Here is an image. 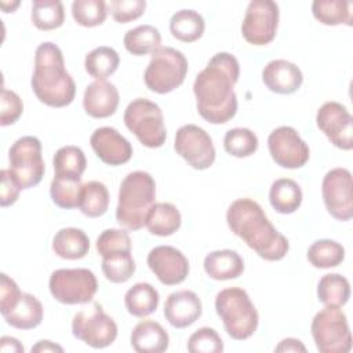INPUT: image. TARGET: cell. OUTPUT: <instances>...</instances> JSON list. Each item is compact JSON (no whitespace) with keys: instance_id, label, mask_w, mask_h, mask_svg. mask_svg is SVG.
Wrapping results in <instances>:
<instances>
[{"instance_id":"50","label":"cell","mask_w":353,"mask_h":353,"mask_svg":"<svg viewBox=\"0 0 353 353\" xmlns=\"http://www.w3.org/2000/svg\"><path fill=\"white\" fill-rule=\"evenodd\" d=\"M33 352H40V353H46V352H59L62 353L63 352V347L51 342V341H47V339H43V341H39L33 347H32V353Z\"/></svg>"},{"instance_id":"42","label":"cell","mask_w":353,"mask_h":353,"mask_svg":"<svg viewBox=\"0 0 353 353\" xmlns=\"http://www.w3.org/2000/svg\"><path fill=\"white\" fill-rule=\"evenodd\" d=\"M188 350L190 353H222L223 341L214 328L201 327L189 336Z\"/></svg>"},{"instance_id":"47","label":"cell","mask_w":353,"mask_h":353,"mask_svg":"<svg viewBox=\"0 0 353 353\" xmlns=\"http://www.w3.org/2000/svg\"><path fill=\"white\" fill-rule=\"evenodd\" d=\"M1 176V188H0V205L1 207H8L14 204L18 197L19 192L22 190L10 170H1L0 171Z\"/></svg>"},{"instance_id":"51","label":"cell","mask_w":353,"mask_h":353,"mask_svg":"<svg viewBox=\"0 0 353 353\" xmlns=\"http://www.w3.org/2000/svg\"><path fill=\"white\" fill-rule=\"evenodd\" d=\"M0 6H1V8H3V11L4 12H14L15 11V8L19 6V1H11V3H8V1H0Z\"/></svg>"},{"instance_id":"39","label":"cell","mask_w":353,"mask_h":353,"mask_svg":"<svg viewBox=\"0 0 353 353\" xmlns=\"http://www.w3.org/2000/svg\"><path fill=\"white\" fill-rule=\"evenodd\" d=\"M83 183L81 178L54 176L50 185V196L55 205L63 210L79 207Z\"/></svg>"},{"instance_id":"25","label":"cell","mask_w":353,"mask_h":353,"mask_svg":"<svg viewBox=\"0 0 353 353\" xmlns=\"http://www.w3.org/2000/svg\"><path fill=\"white\" fill-rule=\"evenodd\" d=\"M52 251L62 259H81L90 251V239L81 229L62 228L52 239Z\"/></svg>"},{"instance_id":"15","label":"cell","mask_w":353,"mask_h":353,"mask_svg":"<svg viewBox=\"0 0 353 353\" xmlns=\"http://www.w3.org/2000/svg\"><path fill=\"white\" fill-rule=\"evenodd\" d=\"M268 148L273 161L288 170L303 167L310 156L307 143L298 131L290 125L274 128L268 137Z\"/></svg>"},{"instance_id":"9","label":"cell","mask_w":353,"mask_h":353,"mask_svg":"<svg viewBox=\"0 0 353 353\" xmlns=\"http://www.w3.org/2000/svg\"><path fill=\"white\" fill-rule=\"evenodd\" d=\"M48 288L59 303L84 305L97 294L98 281L94 272L85 268L57 269L50 276Z\"/></svg>"},{"instance_id":"38","label":"cell","mask_w":353,"mask_h":353,"mask_svg":"<svg viewBox=\"0 0 353 353\" xmlns=\"http://www.w3.org/2000/svg\"><path fill=\"white\" fill-rule=\"evenodd\" d=\"M102 273L110 283H125L135 273V261L131 251H116L102 256Z\"/></svg>"},{"instance_id":"29","label":"cell","mask_w":353,"mask_h":353,"mask_svg":"<svg viewBox=\"0 0 353 353\" xmlns=\"http://www.w3.org/2000/svg\"><path fill=\"white\" fill-rule=\"evenodd\" d=\"M205 29L204 18L194 10H179L170 19L171 34L183 43L199 40Z\"/></svg>"},{"instance_id":"40","label":"cell","mask_w":353,"mask_h":353,"mask_svg":"<svg viewBox=\"0 0 353 353\" xmlns=\"http://www.w3.org/2000/svg\"><path fill=\"white\" fill-rule=\"evenodd\" d=\"M223 148L233 157H248L258 150V137L250 128L236 127L225 134Z\"/></svg>"},{"instance_id":"41","label":"cell","mask_w":353,"mask_h":353,"mask_svg":"<svg viewBox=\"0 0 353 353\" xmlns=\"http://www.w3.org/2000/svg\"><path fill=\"white\" fill-rule=\"evenodd\" d=\"M108 15V3L103 0H74L72 3L73 19L84 28L99 26Z\"/></svg>"},{"instance_id":"4","label":"cell","mask_w":353,"mask_h":353,"mask_svg":"<svg viewBox=\"0 0 353 353\" xmlns=\"http://www.w3.org/2000/svg\"><path fill=\"white\" fill-rule=\"evenodd\" d=\"M116 221L127 230L145 226L146 215L156 203V182L146 171H132L120 183Z\"/></svg>"},{"instance_id":"26","label":"cell","mask_w":353,"mask_h":353,"mask_svg":"<svg viewBox=\"0 0 353 353\" xmlns=\"http://www.w3.org/2000/svg\"><path fill=\"white\" fill-rule=\"evenodd\" d=\"M181 212L171 203H154L145 221V226L149 233L160 237L174 234L181 228Z\"/></svg>"},{"instance_id":"2","label":"cell","mask_w":353,"mask_h":353,"mask_svg":"<svg viewBox=\"0 0 353 353\" xmlns=\"http://www.w3.org/2000/svg\"><path fill=\"white\" fill-rule=\"evenodd\" d=\"M229 229L265 261L283 259L290 244L268 219L263 208L252 199L234 200L226 211Z\"/></svg>"},{"instance_id":"5","label":"cell","mask_w":353,"mask_h":353,"mask_svg":"<svg viewBox=\"0 0 353 353\" xmlns=\"http://www.w3.org/2000/svg\"><path fill=\"white\" fill-rule=\"evenodd\" d=\"M215 310L223 323L226 334L234 341L248 339L258 328V312L243 288L229 287L221 290L215 296Z\"/></svg>"},{"instance_id":"32","label":"cell","mask_w":353,"mask_h":353,"mask_svg":"<svg viewBox=\"0 0 353 353\" xmlns=\"http://www.w3.org/2000/svg\"><path fill=\"white\" fill-rule=\"evenodd\" d=\"M350 296V284L339 273L324 274L317 284V298L324 306H343Z\"/></svg>"},{"instance_id":"11","label":"cell","mask_w":353,"mask_h":353,"mask_svg":"<svg viewBox=\"0 0 353 353\" xmlns=\"http://www.w3.org/2000/svg\"><path fill=\"white\" fill-rule=\"evenodd\" d=\"M72 334L94 349L110 346L117 338L116 321L105 313L99 303L80 310L72 320Z\"/></svg>"},{"instance_id":"23","label":"cell","mask_w":353,"mask_h":353,"mask_svg":"<svg viewBox=\"0 0 353 353\" xmlns=\"http://www.w3.org/2000/svg\"><path fill=\"white\" fill-rule=\"evenodd\" d=\"M203 266L208 277L218 281L237 279L244 272V261L233 250H216L207 254Z\"/></svg>"},{"instance_id":"10","label":"cell","mask_w":353,"mask_h":353,"mask_svg":"<svg viewBox=\"0 0 353 353\" xmlns=\"http://www.w3.org/2000/svg\"><path fill=\"white\" fill-rule=\"evenodd\" d=\"M8 170L21 189H30L41 182L46 165L39 138L32 135L18 138L8 150Z\"/></svg>"},{"instance_id":"12","label":"cell","mask_w":353,"mask_h":353,"mask_svg":"<svg viewBox=\"0 0 353 353\" xmlns=\"http://www.w3.org/2000/svg\"><path fill=\"white\" fill-rule=\"evenodd\" d=\"M279 18L280 11L276 1H250L241 23V34L244 40L252 46H266L272 43L277 33Z\"/></svg>"},{"instance_id":"21","label":"cell","mask_w":353,"mask_h":353,"mask_svg":"<svg viewBox=\"0 0 353 353\" xmlns=\"http://www.w3.org/2000/svg\"><path fill=\"white\" fill-rule=\"evenodd\" d=\"M119 102V90L108 80H95L85 87L83 108L94 119L110 117L117 110Z\"/></svg>"},{"instance_id":"35","label":"cell","mask_w":353,"mask_h":353,"mask_svg":"<svg viewBox=\"0 0 353 353\" xmlns=\"http://www.w3.org/2000/svg\"><path fill=\"white\" fill-rule=\"evenodd\" d=\"M79 208L81 214L88 218L102 216L109 208L108 188L99 181H90L83 183Z\"/></svg>"},{"instance_id":"27","label":"cell","mask_w":353,"mask_h":353,"mask_svg":"<svg viewBox=\"0 0 353 353\" xmlns=\"http://www.w3.org/2000/svg\"><path fill=\"white\" fill-rule=\"evenodd\" d=\"M302 189L301 186L290 178L276 179L269 190V201L273 210L279 214H292L302 204Z\"/></svg>"},{"instance_id":"1","label":"cell","mask_w":353,"mask_h":353,"mask_svg":"<svg viewBox=\"0 0 353 353\" xmlns=\"http://www.w3.org/2000/svg\"><path fill=\"white\" fill-rule=\"evenodd\" d=\"M240 76V65L229 52L215 54L196 76L193 92L199 114L211 124H223L237 112L234 85Z\"/></svg>"},{"instance_id":"16","label":"cell","mask_w":353,"mask_h":353,"mask_svg":"<svg viewBox=\"0 0 353 353\" xmlns=\"http://www.w3.org/2000/svg\"><path fill=\"white\" fill-rule=\"evenodd\" d=\"M352 120L346 106L335 101L323 103L316 114L319 130L335 148L342 150H352L353 148Z\"/></svg>"},{"instance_id":"44","label":"cell","mask_w":353,"mask_h":353,"mask_svg":"<svg viewBox=\"0 0 353 353\" xmlns=\"http://www.w3.org/2000/svg\"><path fill=\"white\" fill-rule=\"evenodd\" d=\"M145 0H112L108 3V11L119 23H128L143 15Z\"/></svg>"},{"instance_id":"33","label":"cell","mask_w":353,"mask_h":353,"mask_svg":"<svg viewBox=\"0 0 353 353\" xmlns=\"http://www.w3.org/2000/svg\"><path fill=\"white\" fill-rule=\"evenodd\" d=\"M120 63L117 51L108 46H101L91 50L84 59L85 72L95 80H105L112 76Z\"/></svg>"},{"instance_id":"14","label":"cell","mask_w":353,"mask_h":353,"mask_svg":"<svg viewBox=\"0 0 353 353\" xmlns=\"http://www.w3.org/2000/svg\"><path fill=\"white\" fill-rule=\"evenodd\" d=\"M174 148L192 168L200 171L210 168L216 157L211 137L196 124H185L178 128Z\"/></svg>"},{"instance_id":"28","label":"cell","mask_w":353,"mask_h":353,"mask_svg":"<svg viewBox=\"0 0 353 353\" xmlns=\"http://www.w3.org/2000/svg\"><path fill=\"white\" fill-rule=\"evenodd\" d=\"M160 302L159 291L149 283H137L124 295V305L134 317H146L152 314Z\"/></svg>"},{"instance_id":"49","label":"cell","mask_w":353,"mask_h":353,"mask_svg":"<svg viewBox=\"0 0 353 353\" xmlns=\"http://www.w3.org/2000/svg\"><path fill=\"white\" fill-rule=\"evenodd\" d=\"M0 350L11 352V353H23V345L12 336H1L0 339Z\"/></svg>"},{"instance_id":"30","label":"cell","mask_w":353,"mask_h":353,"mask_svg":"<svg viewBox=\"0 0 353 353\" xmlns=\"http://www.w3.org/2000/svg\"><path fill=\"white\" fill-rule=\"evenodd\" d=\"M352 3L346 0H314L312 3L313 17L323 25L352 26Z\"/></svg>"},{"instance_id":"18","label":"cell","mask_w":353,"mask_h":353,"mask_svg":"<svg viewBox=\"0 0 353 353\" xmlns=\"http://www.w3.org/2000/svg\"><path fill=\"white\" fill-rule=\"evenodd\" d=\"M90 143L98 159L108 165H121L132 157V146L113 127H99L90 138Z\"/></svg>"},{"instance_id":"48","label":"cell","mask_w":353,"mask_h":353,"mask_svg":"<svg viewBox=\"0 0 353 353\" xmlns=\"http://www.w3.org/2000/svg\"><path fill=\"white\" fill-rule=\"evenodd\" d=\"M274 352H306L305 345L296 338H284L280 343L274 347Z\"/></svg>"},{"instance_id":"43","label":"cell","mask_w":353,"mask_h":353,"mask_svg":"<svg viewBox=\"0 0 353 353\" xmlns=\"http://www.w3.org/2000/svg\"><path fill=\"white\" fill-rule=\"evenodd\" d=\"M95 248L101 256L116 251H131V239L123 229H106L98 236Z\"/></svg>"},{"instance_id":"6","label":"cell","mask_w":353,"mask_h":353,"mask_svg":"<svg viewBox=\"0 0 353 353\" xmlns=\"http://www.w3.org/2000/svg\"><path fill=\"white\" fill-rule=\"evenodd\" d=\"M186 57L172 47H159L152 52L143 73L146 87L156 94H168L178 88L188 74Z\"/></svg>"},{"instance_id":"22","label":"cell","mask_w":353,"mask_h":353,"mask_svg":"<svg viewBox=\"0 0 353 353\" xmlns=\"http://www.w3.org/2000/svg\"><path fill=\"white\" fill-rule=\"evenodd\" d=\"M130 343L138 353H163L168 349L170 336L154 320H142L131 331Z\"/></svg>"},{"instance_id":"31","label":"cell","mask_w":353,"mask_h":353,"mask_svg":"<svg viewBox=\"0 0 353 353\" xmlns=\"http://www.w3.org/2000/svg\"><path fill=\"white\" fill-rule=\"evenodd\" d=\"M125 50L137 57L154 52L161 47V34L157 28L152 25H139L127 30L123 39Z\"/></svg>"},{"instance_id":"17","label":"cell","mask_w":353,"mask_h":353,"mask_svg":"<svg viewBox=\"0 0 353 353\" xmlns=\"http://www.w3.org/2000/svg\"><path fill=\"white\" fill-rule=\"evenodd\" d=\"M149 269L164 285H176L189 274L188 258L175 247L159 245L149 251L146 258Z\"/></svg>"},{"instance_id":"8","label":"cell","mask_w":353,"mask_h":353,"mask_svg":"<svg viewBox=\"0 0 353 353\" xmlns=\"http://www.w3.org/2000/svg\"><path fill=\"white\" fill-rule=\"evenodd\" d=\"M310 331L321 353H347L352 349V334L347 319L338 306H325L312 320Z\"/></svg>"},{"instance_id":"45","label":"cell","mask_w":353,"mask_h":353,"mask_svg":"<svg viewBox=\"0 0 353 353\" xmlns=\"http://www.w3.org/2000/svg\"><path fill=\"white\" fill-rule=\"evenodd\" d=\"M23 112L22 99L12 90L3 88L0 99V124L3 127L11 125L18 121Z\"/></svg>"},{"instance_id":"34","label":"cell","mask_w":353,"mask_h":353,"mask_svg":"<svg viewBox=\"0 0 353 353\" xmlns=\"http://www.w3.org/2000/svg\"><path fill=\"white\" fill-rule=\"evenodd\" d=\"M52 165L57 176L81 178L87 167V159L79 146L66 145L55 152Z\"/></svg>"},{"instance_id":"37","label":"cell","mask_w":353,"mask_h":353,"mask_svg":"<svg viewBox=\"0 0 353 353\" xmlns=\"http://www.w3.org/2000/svg\"><path fill=\"white\" fill-rule=\"evenodd\" d=\"M30 18L39 30H54L63 25L65 10L59 0H34Z\"/></svg>"},{"instance_id":"46","label":"cell","mask_w":353,"mask_h":353,"mask_svg":"<svg viewBox=\"0 0 353 353\" xmlns=\"http://www.w3.org/2000/svg\"><path fill=\"white\" fill-rule=\"evenodd\" d=\"M0 280V312L4 316L18 302L22 291L19 290L18 284L6 273H1Z\"/></svg>"},{"instance_id":"36","label":"cell","mask_w":353,"mask_h":353,"mask_svg":"<svg viewBox=\"0 0 353 353\" xmlns=\"http://www.w3.org/2000/svg\"><path fill=\"white\" fill-rule=\"evenodd\" d=\"M306 256L310 265L317 269L336 268L345 259V248L335 240L321 239L307 248Z\"/></svg>"},{"instance_id":"13","label":"cell","mask_w":353,"mask_h":353,"mask_svg":"<svg viewBox=\"0 0 353 353\" xmlns=\"http://www.w3.org/2000/svg\"><path fill=\"white\" fill-rule=\"evenodd\" d=\"M321 196L328 214L336 221L346 222L353 216V182L347 168L330 170L321 182Z\"/></svg>"},{"instance_id":"3","label":"cell","mask_w":353,"mask_h":353,"mask_svg":"<svg viewBox=\"0 0 353 353\" xmlns=\"http://www.w3.org/2000/svg\"><path fill=\"white\" fill-rule=\"evenodd\" d=\"M32 90L36 98L51 108H63L73 102L76 84L65 68L63 54L52 41L41 43L34 52Z\"/></svg>"},{"instance_id":"24","label":"cell","mask_w":353,"mask_h":353,"mask_svg":"<svg viewBox=\"0 0 353 353\" xmlns=\"http://www.w3.org/2000/svg\"><path fill=\"white\" fill-rule=\"evenodd\" d=\"M44 309L41 302L32 294L22 292L14 307L3 317L6 323L18 330H33L43 321Z\"/></svg>"},{"instance_id":"7","label":"cell","mask_w":353,"mask_h":353,"mask_svg":"<svg viewBox=\"0 0 353 353\" xmlns=\"http://www.w3.org/2000/svg\"><path fill=\"white\" fill-rule=\"evenodd\" d=\"M123 120L143 146L156 149L164 145L167 130L163 112L157 103L146 98H137L127 105Z\"/></svg>"},{"instance_id":"19","label":"cell","mask_w":353,"mask_h":353,"mask_svg":"<svg viewBox=\"0 0 353 353\" xmlns=\"http://www.w3.org/2000/svg\"><path fill=\"white\" fill-rule=\"evenodd\" d=\"M203 313L199 295L190 290L175 291L164 303V317L174 328H186L196 323Z\"/></svg>"},{"instance_id":"20","label":"cell","mask_w":353,"mask_h":353,"mask_svg":"<svg viewBox=\"0 0 353 353\" xmlns=\"http://www.w3.org/2000/svg\"><path fill=\"white\" fill-rule=\"evenodd\" d=\"M262 81L272 92L290 95L301 88L303 74L295 63L285 59H273L263 68Z\"/></svg>"}]
</instances>
